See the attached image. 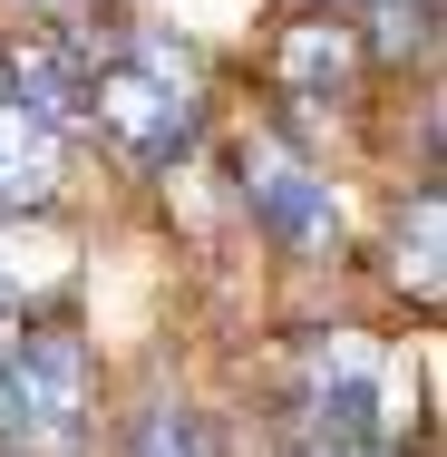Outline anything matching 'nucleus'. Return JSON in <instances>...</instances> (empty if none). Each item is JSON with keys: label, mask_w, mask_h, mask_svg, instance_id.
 Here are the masks:
<instances>
[{"label": "nucleus", "mask_w": 447, "mask_h": 457, "mask_svg": "<svg viewBox=\"0 0 447 457\" xmlns=\"http://www.w3.org/2000/svg\"><path fill=\"white\" fill-rule=\"evenodd\" d=\"M409 370H428V341H399L369 312H331L282 331V370L263 379V457H428L438 428V379L409 389Z\"/></svg>", "instance_id": "1"}, {"label": "nucleus", "mask_w": 447, "mask_h": 457, "mask_svg": "<svg viewBox=\"0 0 447 457\" xmlns=\"http://www.w3.org/2000/svg\"><path fill=\"white\" fill-rule=\"evenodd\" d=\"M204 176L224 185L234 224L263 244V263H272V273H292V282H351L360 224H369V204H360L351 166H331V156H302V146H282L272 127L234 117V127L214 137Z\"/></svg>", "instance_id": "2"}, {"label": "nucleus", "mask_w": 447, "mask_h": 457, "mask_svg": "<svg viewBox=\"0 0 447 457\" xmlns=\"http://www.w3.org/2000/svg\"><path fill=\"white\" fill-rule=\"evenodd\" d=\"M379 79L351 39V10H272L253 39V127H272L302 156L360 166L369 117H379Z\"/></svg>", "instance_id": "3"}, {"label": "nucleus", "mask_w": 447, "mask_h": 457, "mask_svg": "<svg viewBox=\"0 0 447 457\" xmlns=\"http://www.w3.org/2000/svg\"><path fill=\"white\" fill-rule=\"evenodd\" d=\"M117 409V370L69 312H29L0 331V457H97Z\"/></svg>", "instance_id": "4"}, {"label": "nucleus", "mask_w": 447, "mask_h": 457, "mask_svg": "<svg viewBox=\"0 0 447 457\" xmlns=\"http://www.w3.org/2000/svg\"><path fill=\"white\" fill-rule=\"evenodd\" d=\"M447 185L438 176H389L369 195V224H360L351 282H369V321H409L418 341L438 331L447 302Z\"/></svg>", "instance_id": "5"}, {"label": "nucleus", "mask_w": 447, "mask_h": 457, "mask_svg": "<svg viewBox=\"0 0 447 457\" xmlns=\"http://www.w3.org/2000/svg\"><path fill=\"white\" fill-rule=\"evenodd\" d=\"M97 457H244V448H234L214 399H195L176 370H146L137 389H117Z\"/></svg>", "instance_id": "6"}, {"label": "nucleus", "mask_w": 447, "mask_h": 457, "mask_svg": "<svg viewBox=\"0 0 447 457\" xmlns=\"http://www.w3.org/2000/svg\"><path fill=\"white\" fill-rule=\"evenodd\" d=\"M107 0H0V29H88Z\"/></svg>", "instance_id": "7"}, {"label": "nucleus", "mask_w": 447, "mask_h": 457, "mask_svg": "<svg viewBox=\"0 0 447 457\" xmlns=\"http://www.w3.org/2000/svg\"><path fill=\"white\" fill-rule=\"evenodd\" d=\"M272 10H360V0H272Z\"/></svg>", "instance_id": "8"}]
</instances>
